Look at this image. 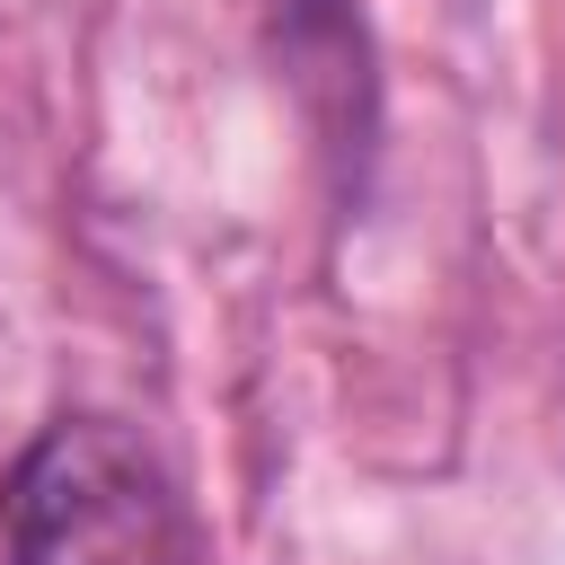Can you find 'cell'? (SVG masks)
I'll return each instance as SVG.
<instances>
[{
  "mask_svg": "<svg viewBox=\"0 0 565 565\" xmlns=\"http://www.w3.org/2000/svg\"><path fill=\"white\" fill-rule=\"evenodd\" d=\"M9 565H194L177 494L115 424H53L9 477Z\"/></svg>",
  "mask_w": 565,
  "mask_h": 565,
  "instance_id": "1",
  "label": "cell"
}]
</instances>
